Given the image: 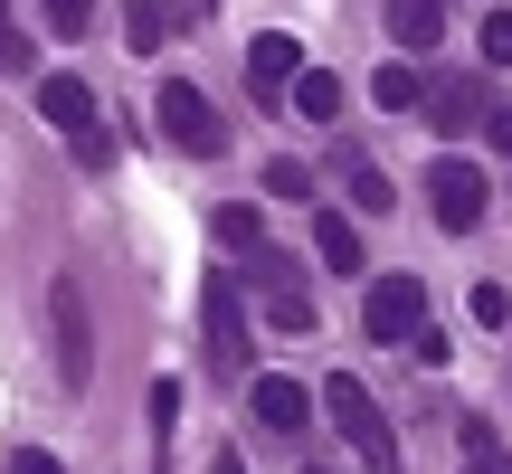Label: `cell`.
<instances>
[{
	"label": "cell",
	"instance_id": "12",
	"mask_svg": "<svg viewBox=\"0 0 512 474\" xmlns=\"http://www.w3.org/2000/svg\"><path fill=\"white\" fill-rule=\"evenodd\" d=\"M294 114H304V124H342V76L304 67V76H294Z\"/></svg>",
	"mask_w": 512,
	"mask_h": 474
},
{
	"label": "cell",
	"instance_id": "17",
	"mask_svg": "<svg viewBox=\"0 0 512 474\" xmlns=\"http://www.w3.org/2000/svg\"><path fill=\"white\" fill-rule=\"evenodd\" d=\"M171 29H181V10H171V0H133V10H124V38H133V48H162Z\"/></svg>",
	"mask_w": 512,
	"mask_h": 474
},
{
	"label": "cell",
	"instance_id": "13",
	"mask_svg": "<svg viewBox=\"0 0 512 474\" xmlns=\"http://www.w3.org/2000/svg\"><path fill=\"white\" fill-rule=\"evenodd\" d=\"M418 95H427V76L408 67V57H389V67L370 76V105H380V114H418Z\"/></svg>",
	"mask_w": 512,
	"mask_h": 474
},
{
	"label": "cell",
	"instance_id": "9",
	"mask_svg": "<svg viewBox=\"0 0 512 474\" xmlns=\"http://www.w3.org/2000/svg\"><path fill=\"white\" fill-rule=\"evenodd\" d=\"M294 76H304V38L256 29V38H247V86H256V95H294Z\"/></svg>",
	"mask_w": 512,
	"mask_h": 474
},
{
	"label": "cell",
	"instance_id": "18",
	"mask_svg": "<svg viewBox=\"0 0 512 474\" xmlns=\"http://www.w3.org/2000/svg\"><path fill=\"white\" fill-rule=\"evenodd\" d=\"M266 323H275V332H313V294H304V285H275V294H266Z\"/></svg>",
	"mask_w": 512,
	"mask_h": 474
},
{
	"label": "cell",
	"instance_id": "14",
	"mask_svg": "<svg viewBox=\"0 0 512 474\" xmlns=\"http://www.w3.org/2000/svg\"><path fill=\"white\" fill-rule=\"evenodd\" d=\"M313 247H323L332 275H361V219H332L323 209V219H313Z\"/></svg>",
	"mask_w": 512,
	"mask_h": 474
},
{
	"label": "cell",
	"instance_id": "27",
	"mask_svg": "<svg viewBox=\"0 0 512 474\" xmlns=\"http://www.w3.org/2000/svg\"><path fill=\"white\" fill-rule=\"evenodd\" d=\"M10 474H67V465H57V456H38V446H19V456H10Z\"/></svg>",
	"mask_w": 512,
	"mask_h": 474
},
{
	"label": "cell",
	"instance_id": "23",
	"mask_svg": "<svg viewBox=\"0 0 512 474\" xmlns=\"http://www.w3.org/2000/svg\"><path fill=\"white\" fill-rule=\"evenodd\" d=\"M465 474H512V456L484 437V427H465Z\"/></svg>",
	"mask_w": 512,
	"mask_h": 474
},
{
	"label": "cell",
	"instance_id": "6",
	"mask_svg": "<svg viewBox=\"0 0 512 474\" xmlns=\"http://www.w3.org/2000/svg\"><path fill=\"white\" fill-rule=\"evenodd\" d=\"M484 200H494V190H484V171H475V162H437V171H427V209H437V228H446V237L475 228V219H484Z\"/></svg>",
	"mask_w": 512,
	"mask_h": 474
},
{
	"label": "cell",
	"instance_id": "26",
	"mask_svg": "<svg viewBox=\"0 0 512 474\" xmlns=\"http://www.w3.org/2000/svg\"><path fill=\"white\" fill-rule=\"evenodd\" d=\"M484 143H494V152H512V105H494V114H484Z\"/></svg>",
	"mask_w": 512,
	"mask_h": 474
},
{
	"label": "cell",
	"instance_id": "8",
	"mask_svg": "<svg viewBox=\"0 0 512 474\" xmlns=\"http://www.w3.org/2000/svg\"><path fill=\"white\" fill-rule=\"evenodd\" d=\"M247 418L266 427V437H304V418H313V389H304V380H285V370H266V380L247 389Z\"/></svg>",
	"mask_w": 512,
	"mask_h": 474
},
{
	"label": "cell",
	"instance_id": "11",
	"mask_svg": "<svg viewBox=\"0 0 512 474\" xmlns=\"http://www.w3.org/2000/svg\"><path fill=\"white\" fill-rule=\"evenodd\" d=\"M38 114L76 143V133H95V86L86 76H48V86H38Z\"/></svg>",
	"mask_w": 512,
	"mask_h": 474
},
{
	"label": "cell",
	"instance_id": "20",
	"mask_svg": "<svg viewBox=\"0 0 512 474\" xmlns=\"http://www.w3.org/2000/svg\"><path fill=\"white\" fill-rule=\"evenodd\" d=\"M0 67H10V76H29V29H19V10H10V0H0Z\"/></svg>",
	"mask_w": 512,
	"mask_h": 474
},
{
	"label": "cell",
	"instance_id": "25",
	"mask_svg": "<svg viewBox=\"0 0 512 474\" xmlns=\"http://www.w3.org/2000/svg\"><path fill=\"white\" fill-rule=\"evenodd\" d=\"M152 427H181V380H152Z\"/></svg>",
	"mask_w": 512,
	"mask_h": 474
},
{
	"label": "cell",
	"instance_id": "16",
	"mask_svg": "<svg viewBox=\"0 0 512 474\" xmlns=\"http://www.w3.org/2000/svg\"><path fill=\"white\" fill-rule=\"evenodd\" d=\"M209 228H219V247H228V256H256V247H266V219H256L247 200H228V209H219Z\"/></svg>",
	"mask_w": 512,
	"mask_h": 474
},
{
	"label": "cell",
	"instance_id": "7",
	"mask_svg": "<svg viewBox=\"0 0 512 474\" xmlns=\"http://www.w3.org/2000/svg\"><path fill=\"white\" fill-rule=\"evenodd\" d=\"M418 114L437 133H484V114H494V105H484V76H427Z\"/></svg>",
	"mask_w": 512,
	"mask_h": 474
},
{
	"label": "cell",
	"instance_id": "5",
	"mask_svg": "<svg viewBox=\"0 0 512 474\" xmlns=\"http://www.w3.org/2000/svg\"><path fill=\"white\" fill-rule=\"evenodd\" d=\"M361 323H370V342H418V323H427V285H418V275H370Z\"/></svg>",
	"mask_w": 512,
	"mask_h": 474
},
{
	"label": "cell",
	"instance_id": "19",
	"mask_svg": "<svg viewBox=\"0 0 512 474\" xmlns=\"http://www.w3.org/2000/svg\"><path fill=\"white\" fill-rule=\"evenodd\" d=\"M465 313H475L484 332H503V323H512V294H503V285H484V275H475V294H465Z\"/></svg>",
	"mask_w": 512,
	"mask_h": 474
},
{
	"label": "cell",
	"instance_id": "28",
	"mask_svg": "<svg viewBox=\"0 0 512 474\" xmlns=\"http://www.w3.org/2000/svg\"><path fill=\"white\" fill-rule=\"evenodd\" d=\"M209 474H247V456H219V465H209Z\"/></svg>",
	"mask_w": 512,
	"mask_h": 474
},
{
	"label": "cell",
	"instance_id": "22",
	"mask_svg": "<svg viewBox=\"0 0 512 474\" xmlns=\"http://www.w3.org/2000/svg\"><path fill=\"white\" fill-rule=\"evenodd\" d=\"M475 48H484V67H512V10H484V38H475Z\"/></svg>",
	"mask_w": 512,
	"mask_h": 474
},
{
	"label": "cell",
	"instance_id": "10",
	"mask_svg": "<svg viewBox=\"0 0 512 474\" xmlns=\"http://www.w3.org/2000/svg\"><path fill=\"white\" fill-rule=\"evenodd\" d=\"M332 162H342V190H351V209H361V219H389V209H399V190H389V171L370 162L361 143H342Z\"/></svg>",
	"mask_w": 512,
	"mask_h": 474
},
{
	"label": "cell",
	"instance_id": "4",
	"mask_svg": "<svg viewBox=\"0 0 512 474\" xmlns=\"http://www.w3.org/2000/svg\"><path fill=\"white\" fill-rule=\"evenodd\" d=\"M48 323H57V380L86 389L95 380V332H86V294H76V275L48 285Z\"/></svg>",
	"mask_w": 512,
	"mask_h": 474
},
{
	"label": "cell",
	"instance_id": "2",
	"mask_svg": "<svg viewBox=\"0 0 512 474\" xmlns=\"http://www.w3.org/2000/svg\"><path fill=\"white\" fill-rule=\"evenodd\" d=\"M152 114H162V133H171L181 152H200V162H219V152H228V124H219V105H209L200 86H181V76H171V86L152 95Z\"/></svg>",
	"mask_w": 512,
	"mask_h": 474
},
{
	"label": "cell",
	"instance_id": "24",
	"mask_svg": "<svg viewBox=\"0 0 512 474\" xmlns=\"http://www.w3.org/2000/svg\"><path fill=\"white\" fill-rule=\"evenodd\" d=\"M38 10H48V29H57V38H76V29L95 19V0H38Z\"/></svg>",
	"mask_w": 512,
	"mask_h": 474
},
{
	"label": "cell",
	"instance_id": "21",
	"mask_svg": "<svg viewBox=\"0 0 512 474\" xmlns=\"http://www.w3.org/2000/svg\"><path fill=\"white\" fill-rule=\"evenodd\" d=\"M266 200H313V171L304 162H266Z\"/></svg>",
	"mask_w": 512,
	"mask_h": 474
},
{
	"label": "cell",
	"instance_id": "3",
	"mask_svg": "<svg viewBox=\"0 0 512 474\" xmlns=\"http://www.w3.org/2000/svg\"><path fill=\"white\" fill-rule=\"evenodd\" d=\"M200 332H209V361L219 370H247L256 332H247V304H238V275H209L200 285Z\"/></svg>",
	"mask_w": 512,
	"mask_h": 474
},
{
	"label": "cell",
	"instance_id": "15",
	"mask_svg": "<svg viewBox=\"0 0 512 474\" xmlns=\"http://www.w3.org/2000/svg\"><path fill=\"white\" fill-rule=\"evenodd\" d=\"M437 29H446L437 0H389V38H399V48H437Z\"/></svg>",
	"mask_w": 512,
	"mask_h": 474
},
{
	"label": "cell",
	"instance_id": "1",
	"mask_svg": "<svg viewBox=\"0 0 512 474\" xmlns=\"http://www.w3.org/2000/svg\"><path fill=\"white\" fill-rule=\"evenodd\" d=\"M323 408H332V427L351 437V456H361L370 474H399V446H389V418H380V399H370L361 380H332V389H323Z\"/></svg>",
	"mask_w": 512,
	"mask_h": 474
},
{
	"label": "cell",
	"instance_id": "29",
	"mask_svg": "<svg viewBox=\"0 0 512 474\" xmlns=\"http://www.w3.org/2000/svg\"><path fill=\"white\" fill-rule=\"evenodd\" d=\"M304 474H332V465H304Z\"/></svg>",
	"mask_w": 512,
	"mask_h": 474
}]
</instances>
